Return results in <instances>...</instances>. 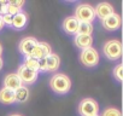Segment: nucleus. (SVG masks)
I'll return each instance as SVG.
<instances>
[{
    "mask_svg": "<svg viewBox=\"0 0 123 116\" xmlns=\"http://www.w3.org/2000/svg\"><path fill=\"white\" fill-rule=\"evenodd\" d=\"M73 82L64 73H55L49 79V88L58 96H64L71 90Z\"/></svg>",
    "mask_w": 123,
    "mask_h": 116,
    "instance_id": "obj_1",
    "label": "nucleus"
},
{
    "mask_svg": "<svg viewBox=\"0 0 123 116\" xmlns=\"http://www.w3.org/2000/svg\"><path fill=\"white\" fill-rule=\"evenodd\" d=\"M103 53L109 61H118L122 57V42L117 39L107 40L103 45Z\"/></svg>",
    "mask_w": 123,
    "mask_h": 116,
    "instance_id": "obj_2",
    "label": "nucleus"
},
{
    "mask_svg": "<svg viewBox=\"0 0 123 116\" xmlns=\"http://www.w3.org/2000/svg\"><path fill=\"white\" fill-rule=\"evenodd\" d=\"M79 59L81 64L86 68H94L99 64L100 61V54L94 47H89L86 50H82L80 52Z\"/></svg>",
    "mask_w": 123,
    "mask_h": 116,
    "instance_id": "obj_3",
    "label": "nucleus"
},
{
    "mask_svg": "<svg viewBox=\"0 0 123 116\" xmlns=\"http://www.w3.org/2000/svg\"><path fill=\"white\" fill-rule=\"evenodd\" d=\"M76 19L79 22H85V23H92L95 18V12H94V6L91 4H80L75 9V15Z\"/></svg>",
    "mask_w": 123,
    "mask_h": 116,
    "instance_id": "obj_4",
    "label": "nucleus"
},
{
    "mask_svg": "<svg viewBox=\"0 0 123 116\" xmlns=\"http://www.w3.org/2000/svg\"><path fill=\"white\" fill-rule=\"evenodd\" d=\"M80 116H93L99 112V104L93 98H83L77 106Z\"/></svg>",
    "mask_w": 123,
    "mask_h": 116,
    "instance_id": "obj_5",
    "label": "nucleus"
},
{
    "mask_svg": "<svg viewBox=\"0 0 123 116\" xmlns=\"http://www.w3.org/2000/svg\"><path fill=\"white\" fill-rule=\"evenodd\" d=\"M17 75L19 76L22 84H23L24 86H27V87L30 86V85H34V84L36 82L37 77H39V73L33 71V70L25 68L23 64H21V65L18 67V69H17Z\"/></svg>",
    "mask_w": 123,
    "mask_h": 116,
    "instance_id": "obj_6",
    "label": "nucleus"
},
{
    "mask_svg": "<svg viewBox=\"0 0 123 116\" xmlns=\"http://www.w3.org/2000/svg\"><path fill=\"white\" fill-rule=\"evenodd\" d=\"M101 24L104 27L105 30H109V32H116L121 28L122 26V18H121V15H118L117 12H113L112 15L107 16L105 19L101 21Z\"/></svg>",
    "mask_w": 123,
    "mask_h": 116,
    "instance_id": "obj_7",
    "label": "nucleus"
},
{
    "mask_svg": "<svg viewBox=\"0 0 123 116\" xmlns=\"http://www.w3.org/2000/svg\"><path fill=\"white\" fill-rule=\"evenodd\" d=\"M37 42H39V40L35 39V38H33V36L23 38V39L19 41V44H18V50H19V52H21L24 57L31 56L33 50H34V47L36 46Z\"/></svg>",
    "mask_w": 123,
    "mask_h": 116,
    "instance_id": "obj_8",
    "label": "nucleus"
},
{
    "mask_svg": "<svg viewBox=\"0 0 123 116\" xmlns=\"http://www.w3.org/2000/svg\"><path fill=\"white\" fill-rule=\"evenodd\" d=\"M49 53H52V47L48 42H45V41H39L36 44V46L34 47L33 50V53H31V57L35 58V59H41V58H45L47 57Z\"/></svg>",
    "mask_w": 123,
    "mask_h": 116,
    "instance_id": "obj_9",
    "label": "nucleus"
},
{
    "mask_svg": "<svg viewBox=\"0 0 123 116\" xmlns=\"http://www.w3.org/2000/svg\"><path fill=\"white\" fill-rule=\"evenodd\" d=\"M94 12H95V17H98V18H100L103 21L107 16L112 15L115 12V9H113V6L110 3L103 1V3H98L97 4V6L94 7Z\"/></svg>",
    "mask_w": 123,
    "mask_h": 116,
    "instance_id": "obj_10",
    "label": "nucleus"
},
{
    "mask_svg": "<svg viewBox=\"0 0 123 116\" xmlns=\"http://www.w3.org/2000/svg\"><path fill=\"white\" fill-rule=\"evenodd\" d=\"M21 86H23V84H22L19 76L17 75V73H10V74L5 75V77L3 80V87L16 91Z\"/></svg>",
    "mask_w": 123,
    "mask_h": 116,
    "instance_id": "obj_11",
    "label": "nucleus"
},
{
    "mask_svg": "<svg viewBox=\"0 0 123 116\" xmlns=\"http://www.w3.org/2000/svg\"><path fill=\"white\" fill-rule=\"evenodd\" d=\"M79 21L76 19V17L73 16H68L63 19V23H62V28L63 30L69 34V35H76L77 34V28H79Z\"/></svg>",
    "mask_w": 123,
    "mask_h": 116,
    "instance_id": "obj_12",
    "label": "nucleus"
},
{
    "mask_svg": "<svg viewBox=\"0 0 123 116\" xmlns=\"http://www.w3.org/2000/svg\"><path fill=\"white\" fill-rule=\"evenodd\" d=\"M93 36L92 35H80L76 34L74 38V44L79 50H86L89 47H93Z\"/></svg>",
    "mask_w": 123,
    "mask_h": 116,
    "instance_id": "obj_13",
    "label": "nucleus"
},
{
    "mask_svg": "<svg viewBox=\"0 0 123 116\" xmlns=\"http://www.w3.org/2000/svg\"><path fill=\"white\" fill-rule=\"evenodd\" d=\"M46 59V71H49V73H55L59 67H60V57L52 52L49 53L47 57H45Z\"/></svg>",
    "mask_w": 123,
    "mask_h": 116,
    "instance_id": "obj_14",
    "label": "nucleus"
},
{
    "mask_svg": "<svg viewBox=\"0 0 123 116\" xmlns=\"http://www.w3.org/2000/svg\"><path fill=\"white\" fill-rule=\"evenodd\" d=\"M0 103L3 105H12L16 103L15 99V91L9 88H0Z\"/></svg>",
    "mask_w": 123,
    "mask_h": 116,
    "instance_id": "obj_15",
    "label": "nucleus"
},
{
    "mask_svg": "<svg viewBox=\"0 0 123 116\" xmlns=\"http://www.w3.org/2000/svg\"><path fill=\"white\" fill-rule=\"evenodd\" d=\"M27 24H28V16H27V13L21 11L17 15L12 16V24H11L12 28L19 30V29H24L27 27Z\"/></svg>",
    "mask_w": 123,
    "mask_h": 116,
    "instance_id": "obj_16",
    "label": "nucleus"
},
{
    "mask_svg": "<svg viewBox=\"0 0 123 116\" xmlns=\"http://www.w3.org/2000/svg\"><path fill=\"white\" fill-rule=\"evenodd\" d=\"M29 96H30V91L27 86H21L19 88H17L15 91V99H16V103H25L28 99H29Z\"/></svg>",
    "mask_w": 123,
    "mask_h": 116,
    "instance_id": "obj_17",
    "label": "nucleus"
},
{
    "mask_svg": "<svg viewBox=\"0 0 123 116\" xmlns=\"http://www.w3.org/2000/svg\"><path fill=\"white\" fill-rule=\"evenodd\" d=\"M23 65L33 71H36L39 73V61L35 59V58H33L31 56H28V57H24L23 59Z\"/></svg>",
    "mask_w": 123,
    "mask_h": 116,
    "instance_id": "obj_18",
    "label": "nucleus"
},
{
    "mask_svg": "<svg viewBox=\"0 0 123 116\" xmlns=\"http://www.w3.org/2000/svg\"><path fill=\"white\" fill-rule=\"evenodd\" d=\"M94 28L92 23H85V22H80L79 23V28H77V34L80 35H92Z\"/></svg>",
    "mask_w": 123,
    "mask_h": 116,
    "instance_id": "obj_19",
    "label": "nucleus"
},
{
    "mask_svg": "<svg viewBox=\"0 0 123 116\" xmlns=\"http://www.w3.org/2000/svg\"><path fill=\"white\" fill-rule=\"evenodd\" d=\"M112 75H113V77H115L118 82L122 81V77H123V65H122V63H118V64L113 68Z\"/></svg>",
    "mask_w": 123,
    "mask_h": 116,
    "instance_id": "obj_20",
    "label": "nucleus"
},
{
    "mask_svg": "<svg viewBox=\"0 0 123 116\" xmlns=\"http://www.w3.org/2000/svg\"><path fill=\"white\" fill-rule=\"evenodd\" d=\"M100 116H122V112L117 108H106Z\"/></svg>",
    "mask_w": 123,
    "mask_h": 116,
    "instance_id": "obj_21",
    "label": "nucleus"
},
{
    "mask_svg": "<svg viewBox=\"0 0 123 116\" xmlns=\"http://www.w3.org/2000/svg\"><path fill=\"white\" fill-rule=\"evenodd\" d=\"M1 17H3L4 24L7 26V27H11V24H12V16L11 15H3Z\"/></svg>",
    "mask_w": 123,
    "mask_h": 116,
    "instance_id": "obj_22",
    "label": "nucleus"
},
{
    "mask_svg": "<svg viewBox=\"0 0 123 116\" xmlns=\"http://www.w3.org/2000/svg\"><path fill=\"white\" fill-rule=\"evenodd\" d=\"M4 27H5V24H4V22H3V17H1V15H0V32L4 29Z\"/></svg>",
    "mask_w": 123,
    "mask_h": 116,
    "instance_id": "obj_23",
    "label": "nucleus"
},
{
    "mask_svg": "<svg viewBox=\"0 0 123 116\" xmlns=\"http://www.w3.org/2000/svg\"><path fill=\"white\" fill-rule=\"evenodd\" d=\"M3 67H4V59H3L1 57H0V70L3 69Z\"/></svg>",
    "mask_w": 123,
    "mask_h": 116,
    "instance_id": "obj_24",
    "label": "nucleus"
},
{
    "mask_svg": "<svg viewBox=\"0 0 123 116\" xmlns=\"http://www.w3.org/2000/svg\"><path fill=\"white\" fill-rule=\"evenodd\" d=\"M3 51H4V47H3L1 44H0V57H1V54H3Z\"/></svg>",
    "mask_w": 123,
    "mask_h": 116,
    "instance_id": "obj_25",
    "label": "nucleus"
},
{
    "mask_svg": "<svg viewBox=\"0 0 123 116\" xmlns=\"http://www.w3.org/2000/svg\"><path fill=\"white\" fill-rule=\"evenodd\" d=\"M9 116H23V115H21V114H10Z\"/></svg>",
    "mask_w": 123,
    "mask_h": 116,
    "instance_id": "obj_26",
    "label": "nucleus"
},
{
    "mask_svg": "<svg viewBox=\"0 0 123 116\" xmlns=\"http://www.w3.org/2000/svg\"><path fill=\"white\" fill-rule=\"evenodd\" d=\"M93 116H100V115H99V114H98V115H93Z\"/></svg>",
    "mask_w": 123,
    "mask_h": 116,
    "instance_id": "obj_27",
    "label": "nucleus"
},
{
    "mask_svg": "<svg viewBox=\"0 0 123 116\" xmlns=\"http://www.w3.org/2000/svg\"><path fill=\"white\" fill-rule=\"evenodd\" d=\"M0 9H1V5H0Z\"/></svg>",
    "mask_w": 123,
    "mask_h": 116,
    "instance_id": "obj_28",
    "label": "nucleus"
}]
</instances>
